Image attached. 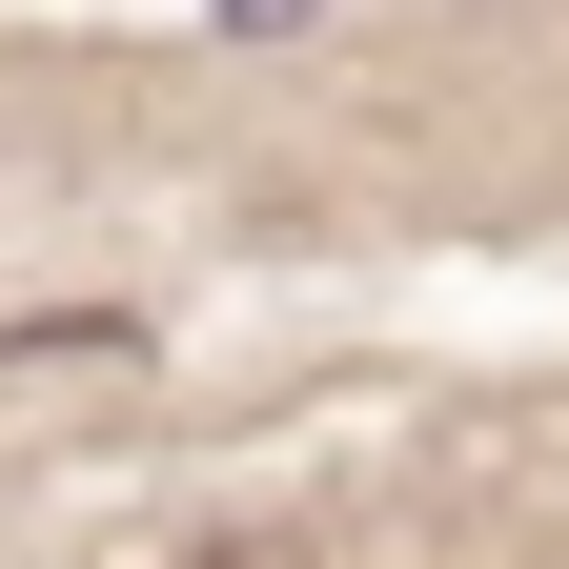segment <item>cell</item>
Wrapping results in <instances>:
<instances>
[{"label": "cell", "mask_w": 569, "mask_h": 569, "mask_svg": "<svg viewBox=\"0 0 569 569\" xmlns=\"http://www.w3.org/2000/svg\"><path fill=\"white\" fill-rule=\"evenodd\" d=\"M102 569H326V529H142Z\"/></svg>", "instance_id": "1"}, {"label": "cell", "mask_w": 569, "mask_h": 569, "mask_svg": "<svg viewBox=\"0 0 569 569\" xmlns=\"http://www.w3.org/2000/svg\"><path fill=\"white\" fill-rule=\"evenodd\" d=\"M224 21H306V0H224Z\"/></svg>", "instance_id": "2"}]
</instances>
